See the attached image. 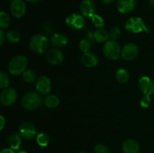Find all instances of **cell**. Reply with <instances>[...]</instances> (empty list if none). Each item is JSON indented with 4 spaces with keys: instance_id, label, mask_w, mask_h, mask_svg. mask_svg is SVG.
I'll use <instances>...</instances> for the list:
<instances>
[{
    "instance_id": "obj_1",
    "label": "cell",
    "mask_w": 154,
    "mask_h": 153,
    "mask_svg": "<svg viewBox=\"0 0 154 153\" xmlns=\"http://www.w3.org/2000/svg\"><path fill=\"white\" fill-rule=\"evenodd\" d=\"M42 103V96L39 93L30 92L23 97L21 104L27 110H34L38 109Z\"/></svg>"
},
{
    "instance_id": "obj_2",
    "label": "cell",
    "mask_w": 154,
    "mask_h": 153,
    "mask_svg": "<svg viewBox=\"0 0 154 153\" xmlns=\"http://www.w3.org/2000/svg\"><path fill=\"white\" fill-rule=\"evenodd\" d=\"M28 61L24 56H17L11 58L8 64V70L12 75L18 76L23 74L27 67Z\"/></svg>"
},
{
    "instance_id": "obj_3",
    "label": "cell",
    "mask_w": 154,
    "mask_h": 153,
    "mask_svg": "<svg viewBox=\"0 0 154 153\" xmlns=\"http://www.w3.org/2000/svg\"><path fill=\"white\" fill-rule=\"evenodd\" d=\"M48 46H49L48 39L42 34H35L30 40L29 47L35 53H45L48 50Z\"/></svg>"
},
{
    "instance_id": "obj_4",
    "label": "cell",
    "mask_w": 154,
    "mask_h": 153,
    "mask_svg": "<svg viewBox=\"0 0 154 153\" xmlns=\"http://www.w3.org/2000/svg\"><path fill=\"white\" fill-rule=\"evenodd\" d=\"M103 52L105 56L110 60H117L121 56L120 44L114 40H108L103 46Z\"/></svg>"
},
{
    "instance_id": "obj_5",
    "label": "cell",
    "mask_w": 154,
    "mask_h": 153,
    "mask_svg": "<svg viewBox=\"0 0 154 153\" xmlns=\"http://www.w3.org/2000/svg\"><path fill=\"white\" fill-rule=\"evenodd\" d=\"M125 28L128 32L132 33H139L143 31L149 32L150 31L141 17L129 18L125 23Z\"/></svg>"
},
{
    "instance_id": "obj_6",
    "label": "cell",
    "mask_w": 154,
    "mask_h": 153,
    "mask_svg": "<svg viewBox=\"0 0 154 153\" xmlns=\"http://www.w3.org/2000/svg\"><path fill=\"white\" fill-rule=\"evenodd\" d=\"M37 129L32 123L25 122L19 127V134L21 137L25 140H32L35 136Z\"/></svg>"
},
{
    "instance_id": "obj_7",
    "label": "cell",
    "mask_w": 154,
    "mask_h": 153,
    "mask_svg": "<svg viewBox=\"0 0 154 153\" xmlns=\"http://www.w3.org/2000/svg\"><path fill=\"white\" fill-rule=\"evenodd\" d=\"M66 25L73 29H81L85 26V20L84 16L79 14H72L67 16L66 20Z\"/></svg>"
},
{
    "instance_id": "obj_8",
    "label": "cell",
    "mask_w": 154,
    "mask_h": 153,
    "mask_svg": "<svg viewBox=\"0 0 154 153\" xmlns=\"http://www.w3.org/2000/svg\"><path fill=\"white\" fill-rule=\"evenodd\" d=\"M17 98V92L12 88H7L2 92L0 94V101L4 106H8L15 103Z\"/></svg>"
},
{
    "instance_id": "obj_9",
    "label": "cell",
    "mask_w": 154,
    "mask_h": 153,
    "mask_svg": "<svg viewBox=\"0 0 154 153\" xmlns=\"http://www.w3.org/2000/svg\"><path fill=\"white\" fill-rule=\"evenodd\" d=\"M51 81L48 76H39L35 82V88L38 92L41 94H47L51 92Z\"/></svg>"
},
{
    "instance_id": "obj_10",
    "label": "cell",
    "mask_w": 154,
    "mask_h": 153,
    "mask_svg": "<svg viewBox=\"0 0 154 153\" xmlns=\"http://www.w3.org/2000/svg\"><path fill=\"white\" fill-rule=\"evenodd\" d=\"M138 86L144 94L151 95L154 93V82L149 76H141L138 80Z\"/></svg>"
},
{
    "instance_id": "obj_11",
    "label": "cell",
    "mask_w": 154,
    "mask_h": 153,
    "mask_svg": "<svg viewBox=\"0 0 154 153\" xmlns=\"http://www.w3.org/2000/svg\"><path fill=\"white\" fill-rule=\"evenodd\" d=\"M138 48L135 44L129 43L125 45L121 50V56L123 59L131 61L138 56Z\"/></svg>"
},
{
    "instance_id": "obj_12",
    "label": "cell",
    "mask_w": 154,
    "mask_h": 153,
    "mask_svg": "<svg viewBox=\"0 0 154 153\" xmlns=\"http://www.w3.org/2000/svg\"><path fill=\"white\" fill-rule=\"evenodd\" d=\"M10 10L14 17L20 18L25 15L26 6L23 0H14L11 4Z\"/></svg>"
},
{
    "instance_id": "obj_13",
    "label": "cell",
    "mask_w": 154,
    "mask_h": 153,
    "mask_svg": "<svg viewBox=\"0 0 154 153\" xmlns=\"http://www.w3.org/2000/svg\"><path fill=\"white\" fill-rule=\"evenodd\" d=\"M96 10V4L93 0H83L80 5L81 14L86 17H91Z\"/></svg>"
},
{
    "instance_id": "obj_14",
    "label": "cell",
    "mask_w": 154,
    "mask_h": 153,
    "mask_svg": "<svg viewBox=\"0 0 154 153\" xmlns=\"http://www.w3.org/2000/svg\"><path fill=\"white\" fill-rule=\"evenodd\" d=\"M47 61L51 64L57 65L60 64L63 61L64 56L63 52L58 49V48H53L50 50L46 54Z\"/></svg>"
},
{
    "instance_id": "obj_15",
    "label": "cell",
    "mask_w": 154,
    "mask_h": 153,
    "mask_svg": "<svg viewBox=\"0 0 154 153\" xmlns=\"http://www.w3.org/2000/svg\"><path fill=\"white\" fill-rule=\"evenodd\" d=\"M135 4V0H118L117 2V8L120 13L128 14L134 10Z\"/></svg>"
},
{
    "instance_id": "obj_16",
    "label": "cell",
    "mask_w": 154,
    "mask_h": 153,
    "mask_svg": "<svg viewBox=\"0 0 154 153\" xmlns=\"http://www.w3.org/2000/svg\"><path fill=\"white\" fill-rule=\"evenodd\" d=\"M81 62L84 66L87 68L96 67L98 64L99 60L97 56L93 52H84L81 56Z\"/></svg>"
},
{
    "instance_id": "obj_17",
    "label": "cell",
    "mask_w": 154,
    "mask_h": 153,
    "mask_svg": "<svg viewBox=\"0 0 154 153\" xmlns=\"http://www.w3.org/2000/svg\"><path fill=\"white\" fill-rule=\"evenodd\" d=\"M51 43L55 48H62L68 43V38L61 33H55L51 38Z\"/></svg>"
},
{
    "instance_id": "obj_18",
    "label": "cell",
    "mask_w": 154,
    "mask_h": 153,
    "mask_svg": "<svg viewBox=\"0 0 154 153\" xmlns=\"http://www.w3.org/2000/svg\"><path fill=\"white\" fill-rule=\"evenodd\" d=\"M123 151L124 153H138L139 152V144L134 140H127L123 143Z\"/></svg>"
},
{
    "instance_id": "obj_19",
    "label": "cell",
    "mask_w": 154,
    "mask_h": 153,
    "mask_svg": "<svg viewBox=\"0 0 154 153\" xmlns=\"http://www.w3.org/2000/svg\"><path fill=\"white\" fill-rule=\"evenodd\" d=\"M93 38L96 41L99 42V43H104V42H106L107 40H108L109 38V32H108L107 30L104 29V28H98L97 30H96L94 33L93 34Z\"/></svg>"
},
{
    "instance_id": "obj_20",
    "label": "cell",
    "mask_w": 154,
    "mask_h": 153,
    "mask_svg": "<svg viewBox=\"0 0 154 153\" xmlns=\"http://www.w3.org/2000/svg\"><path fill=\"white\" fill-rule=\"evenodd\" d=\"M8 143L11 149L18 150L21 146L20 135L17 134H11L8 138Z\"/></svg>"
},
{
    "instance_id": "obj_21",
    "label": "cell",
    "mask_w": 154,
    "mask_h": 153,
    "mask_svg": "<svg viewBox=\"0 0 154 153\" xmlns=\"http://www.w3.org/2000/svg\"><path fill=\"white\" fill-rule=\"evenodd\" d=\"M44 103L48 108H56L60 104V99L54 94H49L44 99Z\"/></svg>"
},
{
    "instance_id": "obj_22",
    "label": "cell",
    "mask_w": 154,
    "mask_h": 153,
    "mask_svg": "<svg viewBox=\"0 0 154 153\" xmlns=\"http://www.w3.org/2000/svg\"><path fill=\"white\" fill-rule=\"evenodd\" d=\"M116 80L120 83H126L129 78V74L126 69L120 68L117 70L115 74Z\"/></svg>"
},
{
    "instance_id": "obj_23",
    "label": "cell",
    "mask_w": 154,
    "mask_h": 153,
    "mask_svg": "<svg viewBox=\"0 0 154 153\" xmlns=\"http://www.w3.org/2000/svg\"><path fill=\"white\" fill-rule=\"evenodd\" d=\"M11 23V17L5 11H0V28H5L9 26Z\"/></svg>"
},
{
    "instance_id": "obj_24",
    "label": "cell",
    "mask_w": 154,
    "mask_h": 153,
    "mask_svg": "<svg viewBox=\"0 0 154 153\" xmlns=\"http://www.w3.org/2000/svg\"><path fill=\"white\" fill-rule=\"evenodd\" d=\"M36 141H37V143L40 146L45 147L47 146L48 145L50 142V137L46 133H42L38 134L36 136Z\"/></svg>"
},
{
    "instance_id": "obj_25",
    "label": "cell",
    "mask_w": 154,
    "mask_h": 153,
    "mask_svg": "<svg viewBox=\"0 0 154 153\" xmlns=\"http://www.w3.org/2000/svg\"><path fill=\"white\" fill-rule=\"evenodd\" d=\"M5 37L9 42L12 44H16L20 40V35L16 31H9L6 33Z\"/></svg>"
},
{
    "instance_id": "obj_26",
    "label": "cell",
    "mask_w": 154,
    "mask_h": 153,
    "mask_svg": "<svg viewBox=\"0 0 154 153\" xmlns=\"http://www.w3.org/2000/svg\"><path fill=\"white\" fill-rule=\"evenodd\" d=\"M22 75L23 79L26 82H33L36 80V74L32 70H26Z\"/></svg>"
},
{
    "instance_id": "obj_27",
    "label": "cell",
    "mask_w": 154,
    "mask_h": 153,
    "mask_svg": "<svg viewBox=\"0 0 154 153\" xmlns=\"http://www.w3.org/2000/svg\"><path fill=\"white\" fill-rule=\"evenodd\" d=\"M10 85L9 76L4 71L0 70V88H7Z\"/></svg>"
},
{
    "instance_id": "obj_28",
    "label": "cell",
    "mask_w": 154,
    "mask_h": 153,
    "mask_svg": "<svg viewBox=\"0 0 154 153\" xmlns=\"http://www.w3.org/2000/svg\"><path fill=\"white\" fill-rule=\"evenodd\" d=\"M91 19L94 26L97 27V28H102L105 25V20L100 15L95 14L91 16Z\"/></svg>"
},
{
    "instance_id": "obj_29",
    "label": "cell",
    "mask_w": 154,
    "mask_h": 153,
    "mask_svg": "<svg viewBox=\"0 0 154 153\" xmlns=\"http://www.w3.org/2000/svg\"><path fill=\"white\" fill-rule=\"evenodd\" d=\"M79 46L81 50L84 53V52H89V50L90 49V46H91V44H90V40H88V39H83V40H81L79 44Z\"/></svg>"
},
{
    "instance_id": "obj_30",
    "label": "cell",
    "mask_w": 154,
    "mask_h": 153,
    "mask_svg": "<svg viewBox=\"0 0 154 153\" xmlns=\"http://www.w3.org/2000/svg\"><path fill=\"white\" fill-rule=\"evenodd\" d=\"M120 34H121V31L118 27H113L109 32V36L111 40H117L120 38Z\"/></svg>"
},
{
    "instance_id": "obj_31",
    "label": "cell",
    "mask_w": 154,
    "mask_h": 153,
    "mask_svg": "<svg viewBox=\"0 0 154 153\" xmlns=\"http://www.w3.org/2000/svg\"><path fill=\"white\" fill-rule=\"evenodd\" d=\"M151 102V98H150V95H147V94H144L141 97V100H140V105L142 107L147 108L150 104Z\"/></svg>"
},
{
    "instance_id": "obj_32",
    "label": "cell",
    "mask_w": 154,
    "mask_h": 153,
    "mask_svg": "<svg viewBox=\"0 0 154 153\" xmlns=\"http://www.w3.org/2000/svg\"><path fill=\"white\" fill-rule=\"evenodd\" d=\"M95 152L96 153H108V148L105 144L99 143L95 146Z\"/></svg>"
},
{
    "instance_id": "obj_33",
    "label": "cell",
    "mask_w": 154,
    "mask_h": 153,
    "mask_svg": "<svg viewBox=\"0 0 154 153\" xmlns=\"http://www.w3.org/2000/svg\"><path fill=\"white\" fill-rule=\"evenodd\" d=\"M5 38V34L4 32L2 31V29L0 28V46L4 44Z\"/></svg>"
},
{
    "instance_id": "obj_34",
    "label": "cell",
    "mask_w": 154,
    "mask_h": 153,
    "mask_svg": "<svg viewBox=\"0 0 154 153\" xmlns=\"http://www.w3.org/2000/svg\"><path fill=\"white\" fill-rule=\"evenodd\" d=\"M5 125V119L4 116L0 115V130L4 128Z\"/></svg>"
},
{
    "instance_id": "obj_35",
    "label": "cell",
    "mask_w": 154,
    "mask_h": 153,
    "mask_svg": "<svg viewBox=\"0 0 154 153\" xmlns=\"http://www.w3.org/2000/svg\"><path fill=\"white\" fill-rule=\"evenodd\" d=\"M0 153H15L14 152L13 149H11V148H4V149L1 150L0 151Z\"/></svg>"
},
{
    "instance_id": "obj_36",
    "label": "cell",
    "mask_w": 154,
    "mask_h": 153,
    "mask_svg": "<svg viewBox=\"0 0 154 153\" xmlns=\"http://www.w3.org/2000/svg\"><path fill=\"white\" fill-rule=\"evenodd\" d=\"M102 1V3H104V4H111V3H112L114 1V0H101Z\"/></svg>"
},
{
    "instance_id": "obj_37",
    "label": "cell",
    "mask_w": 154,
    "mask_h": 153,
    "mask_svg": "<svg viewBox=\"0 0 154 153\" xmlns=\"http://www.w3.org/2000/svg\"><path fill=\"white\" fill-rule=\"evenodd\" d=\"M26 1L30 3H37V2H39L41 0H26Z\"/></svg>"
},
{
    "instance_id": "obj_38",
    "label": "cell",
    "mask_w": 154,
    "mask_h": 153,
    "mask_svg": "<svg viewBox=\"0 0 154 153\" xmlns=\"http://www.w3.org/2000/svg\"><path fill=\"white\" fill-rule=\"evenodd\" d=\"M150 4L152 6H154V0H150Z\"/></svg>"
},
{
    "instance_id": "obj_39",
    "label": "cell",
    "mask_w": 154,
    "mask_h": 153,
    "mask_svg": "<svg viewBox=\"0 0 154 153\" xmlns=\"http://www.w3.org/2000/svg\"><path fill=\"white\" fill-rule=\"evenodd\" d=\"M17 153H27L26 151H19Z\"/></svg>"
},
{
    "instance_id": "obj_40",
    "label": "cell",
    "mask_w": 154,
    "mask_h": 153,
    "mask_svg": "<svg viewBox=\"0 0 154 153\" xmlns=\"http://www.w3.org/2000/svg\"><path fill=\"white\" fill-rule=\"evenodd\" d=\"M7 1H8V2H13L14 0H7Z\"/></svg>"
},
{
    "instance_id": "obj_41",
    "label": "cell",
    "mask_w": 154,
    "mask_h": 153,
    "mask_svg": "<svg viewBox=\"0 0 154 153\" xmlns=\"http://www.w3.org/2000/svg\"><path fill=\"white\" fill-rule=\"evenodd\" d=\"M79 153H87V152H79Z\"/></svg>"
}]
</instances>
